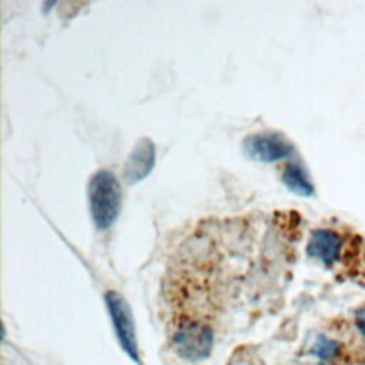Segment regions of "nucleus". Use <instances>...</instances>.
<instances>
[{"label":"nucleus","instance_id":"obj_1","mask_svg":"<svg viewBox=\"0 0 365 365\" xmlns=\"http://www.w3.org/2000/svg\"><path fill=\"white\" fill-rule=\"evenodd\" d=\"M87 195L94 227L98 231L108 230L115 222L123 202L118 178L110 170L96 171L88 181Z\"/></svg>","mask_w":365,"mask_h":365},{"label":"nucleus","instance_id":"obj_2","mask_svg":"<svg viewBox=\"0 0 365 365\" xmlns=\"http://www.w3.org/2000/svg\"><path fill=\"white\" fill-rule=\"evenodd\" d=\"M214 341V331L202 318H181L173 334L175 351L187 359L205 358Z\"/></svg>","mask_w":365,"mask_h":365},{"label":"nucleus","instance_id":"obj_3","mask_svg":"<svg viewBox=\"0 0 365 365\" xmlns=\"http://www.w3.org/2000/svg\"><path fill=\"white\" fill-rule=\"evenodd\" d=\"M244 151L252 160L272 163L289 157L294 145L278 131H261L244 140Z\"/></svg>","mask_w":365,"mask_h":365},{"label":"nucleus","instance_id":"obj_4","mask_svg":"<svg viewBox=\"0 0 365 365\" xmlns=\"http://www.w3.org/2000/svg\"><path fill=\"white\" fill-rule=\"evenodd\" d=\"M106 304H107L108 314L120 344L131 358L138 361L135 327H134V321H133V315L128 308V304L120 294L114 291H110L106 294Z\"/></svg>","mask_w":365,"mask_h":365},{"label":"nucleus","instance_id":"obj_5","mask_svg":"<svg viewBox=\"0 0 365 365\" xmlns=\"http://www.w3.org/2000/svg\"><path fill=\"white\" fill-rule=\"evenodd\" d=\"M154 164L155 145L148 137H143L135 143L128 154L123 167V177L128 184L140 182L153 171Z\"/></svg>","mask_w":365,"mask_h":365},{"label":"nucleus","instance_id":"obj_6","mask_svg":"<svg viewBox=\"0 0 365 365\" xmlns=\"http://www.w3.org/2000/svg\"><path fill=\"white\" fill-rule=\"evenodd\" d=\"M344 241L342 237L331 228H318L312 231L308 244L307 252L309 257L321 261L325 265L335 264L342 254Z\"/></svg>","mask_w":365,"mask_h":365},{"label":"nucleus","instance_id":"obj_7","mask_svg":"<svg viewBox=\"0 0 365 365\" xmlns=\"http://www.w3.org/2000/svg\"><path fill=\"white\" fill-rule=\"evenodd\" d=\"M282 181L291 191L299 195H311L314 192V187L305 170L298 163H289L285 167L282 173Z\"/></svg>","mask_w":365,"mask_h":365},{"label":"nucleus","instance_id":"obj_8","mask_svg":"<svg viewBox=\"0 0 365 365\" xmlns=\"http://www.w3.org/2000/svg\"><path fill=\"white\" fill-rule=\"evenodd\" d=\"M356 325H358L359 331L365 335V308H362V309L358 312V317H356Z\"/></svg>","mask_w":365,"mask_h":365}]
</instances>
